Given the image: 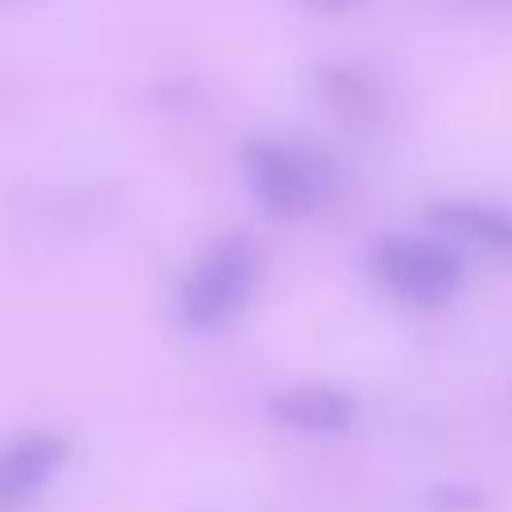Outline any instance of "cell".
<instances>
[{
    "instance_id": "6da1fadb",
    "label": "cell",
    "mask_w": 512,
    "mask_h": 512,
    "mask_svg": "<svg viewBox=\"0 0 512 512\" xmlns=\"http://www.w3.org/2000/svg\"><path fill=\"white\" fill-rule=\"evenodd\" d=\"M260 280V252L244 236L208 244L180 280V316L192 328H220L244 312Z\"/></svg>"
},
{
    "instance_id": "7a4b0ae2",
    "label": "cell",
    "mask_w": 512,
    "mask_h": 512,
    "mask_svg": "<svg viewBox=\"0 0 512 512\" xmlns=\"http://www.w3.org/2000/svg\"><path fill=\"white\" fill-rule=\"evenodd\" d=\"M244 172L252 192L272 216L296 220L308 216L324 196V164L284 140H248L244 144Z\"/></svg>"
},
{
    "instance_id": "3957f363",
    "label": "cell",
    "mask_w": 512,
    "mask_h": 512,
    "mask_svg": "<svg viewBox=\"0 0 512 512\" xmlns=\"http://www.w3.org/2000/svg\"><path fill=\"white\" fill-rule=\"evenodd\" d=\"M376 276L408 304H444L460 288V256L424 236H384L372 252Z\"/></svg>"
},
{
    "instance_id": "277c9868",
    "label": "cell",
    "mask_w": 512,
    "mask_h": 512,
    "mask_svg": "<svg viewBox=\"0 0 512 512\" xmlns=\"http://www.w3.org/2000/svg\"><path fill=\"white\" fill-rule=\"evenodd\" d=\"M68 460V440L52 432H32L0 448V512H20L28 508L56 468Z\"/></svg>"
},
{
    "instance_id": "5b68a950",
    "label": "cell",
    "mask_w": 512,
    "mask_h": 512,
    "mask_svg": "<svg viewBox=\"0 0 512 512\" xmlns=\"http://www.w3.org/2000/svg\"><path fill=\"white\" fill-rule=\"evenodd\" d=\"M268 416L276 424L300 428V432H344L356 416L352 400L336 388L324 384H300V388H284L268 400Z\"/></svg>"
},
{
    "instance_id": "8992f818",
    "label": "cell",
    "mask_w": 512,
    "mask_h": 512,
    "mask_svg": "<svg viewBox=\"0 0 512 512\" xmlns=\"http://www.w3.org/2000/svg\"><path fill=\"white\" fill-rule=\"evenodd\" d=\"M428 220L452 236H464L480 248L512 256V212L480 200H440L428 208Z\"/></svg>"
},
{
    "instance_id": "52a82bcc",
    "label": "cell",
    "mask_w": 512,
    "mask_h": 512,
    "mask_svg": "<svg viewBox=\"0 0 512 512\" xmlns=\"http://www.w3.org/2000/svg\"><path fill=\"white\" fill-rule=\"evenodd\" d=\"M316 84L324 92V100L332 104L336 116L352 120V124H368L380 116V92L372 84V76H364L352 64H328L316 72Z\"/></svg>"
},
{
    "instance_id": "ba28073f",
    "label": "cell",
    "mask_w": 512,
    "mask_h": 512,
    "mask_svg": "<svg viewBox=\"0 0 512 512\" xmlns=\"http://www.w3.org/2000/svg\"><path fill=\"white\" fill-rule=\"evenodd\" d=\"M304 8H312V12H324V16H336V12H348V8H356L360 0H300Z\"/></svg>"
}]
</instances>
